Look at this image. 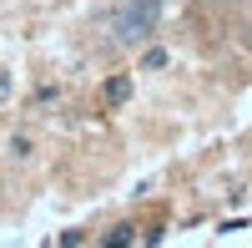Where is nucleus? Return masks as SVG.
Listing matches in <instances>:
<instances>
[{
	"label": "nucleus",
	"mask_w": 252,
	"mask_h": 248,
	"mask_svg": "<svg viewBox=\"0 0 252 248\" xmlns=\"http://www.w3.org/2000/svg\"><path fill=\"white\" fill-rule=\"evenodd\" d=\"M161 10H166L161 0H121L111 10V36L121 46H146L161 26Z\"/></svg>",
	"instance_id": "1"
},
{
	"label": "nucleus",
	"mask_w": 252,
	"mask_h": 248,
	"mask_svg": "<svg viewBox=\"0 0 252 248\" xmlns=\"http://www.w3.org/2000/svg\"><path fill=\"white\" fill-rule=\"evenodd\" d=\"M101 101H106V107H126V101H131V76H111L106 86H101Z\"/></svg>",
	"instance_id": "2"
},
{
	"label": "nucleus",
	"mask_w": 252,
	"mask_h": 248,
	"mask_svg": "<svg viewBox=\"0 0 252 248\" xmlns=\"http://www.w3.org/2000/svg\"><path fill=\"white\" fill-rule=\"evenodd\" d=\"M131 233H136L131 223H121V228H111L106 238H101V248H131Z\"/></svg>",
	"instance_id": "3"
},
{
	"label": "nucleus",
	"mask_w": 252,
	"mask_h": 248,
	"mask_svg": "<svg viewBox=\"0 0 252 248\" xmlns=\"http://www.w3.org/2000/svg\"><path fill=\"white\" fill-rule=\"evenodd\" d=\"M161 66H166V51L161 46H152V51L141 56V71H161Z\"/></svg>",
	"instance_id": "4"
},
{
	"label": "nucleus",
	"mask_w": 252,
	"mask_h": 248,
	"mask_svg": "<svg viewBox=\"0 0 252 248\" xmlns=\"http://www.w3.org/2000/svg\"><path fill=\"white\" fill-rule=\"evenodd\" d=\"M10 152L15 157H31V137H10Z\"/></svg>",
	"instance_id": "5"
},
{
	"label": "nucleus",
	"mask_w": 252,
	"mask_h": 248,
	"mask_svg": "<svg viewBox=\"0 0 252 248\" xmlns=\"http://www.w3.org/2000/svg\"><path fill=\"white\" fill-rule=\"evenodd\" d=\"M5 91H10V76H5V71H0V96H5Z\"/></svg>",
	"instance_id": "6"
}]
</instances>
